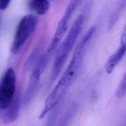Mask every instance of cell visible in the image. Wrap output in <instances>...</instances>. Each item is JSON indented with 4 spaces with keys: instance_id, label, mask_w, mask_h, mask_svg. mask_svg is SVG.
<instances>
[{
    "instance_id": "7",
    "label": "cell",
    "mask_w": 126,
    "mask_h": 126,
    "mask_svg": "<svg viewBox=\"0 0 126 126\" xmlns=\"http://www.w3.org/2000/svg\"><path fill=\"white\" fill-rule=\"evenodd\" d=\"M29 7L35 13L42 15L49 10L50 3L48 0H30Z\"/></svg>"
},
{
    "instance_id": "4",
    "label": "cell",
    "mask_w": 126,
    "mask_h": 126,
    "mask_svg": "<svg viewBox=\"0 0 126 126\" xmlns=\"http://www.w3.org/2000/svg\"><path fill=\"white\" fill-rule=\"evenodd\" d=\"M16 76L14 69L9 67L0 79V109L5 110L15 95Z\"/></svg>"
},
{
    "instance_id": "12",
    "label": "cell",
    "mask_w": 126,
    "mask_h": 126,
    "mask_svg": "<svg viewBox=\"0 0 126 126\" xmlns=\"http://www.w3.org/2000/svg\"><path fill=\"white\" fill-rule=\"evenodd\" d=\"M121 45L126 44V24L123 29L120 39Z\"/></svg>"
},
{
    "instance_id": "3",
    "label": "cell",
    "mask_w": 126,
    "mask_h": 126,
    "mask_svg": "<svg viewBox=\"0 0 126 126\" xmlns=\"http://www.w3.org/2000/svg\"><path fill=\"white\" fill-rule=\"evenodd\" d=\"M50 55L47 52L41 56L34 66L23 97L22 103L25 106L29 105L38 89L41 77L49 63Z\"/></svg>"
},
{
    "instance_id": "5",
    "label": "cell",
    "mask_w": 126,
    "mask_h": 126,
    "mask_svg": "<svg viewBox=\"0 0 126 126\" xmlns=\"http://www.w3.org/2000/svg\"><path fill=\"white\" fill-rule=\"evenodd\" d=\"M20 94H15L12 101L8 107L4 110L5 112L2 117V121L5 124H9L14 122L18 117L21 104Z\"/></svg>"
},
{
    "instance_id": "11",
    "label": "cell",
    "mask_w": 126,
    "mask_h": 126,
    "mask_svg": "<svg viewBox=\"0 0 126 126\" xmlns=\"http://www.w3.org/2000/svg\"><path fill=\"white\" fill-rule=\"evenodd\" d=\"M126 94V72L125 73L121 81L116 92V96L118 98L123 97Z\"/></svg>"
},
{
    "instance_id": "6",
    "label": "cell",
    "mask_w": 126,
    "mask_h": 126,
    "mask_svg": "<svg viewBox=\"0 0 126 126\" xmlns=\"http://www.w3.org/2000/svg\"><path fill=\"white\" fill-rule=\"evenodd\" d=\"M126 53V44L121 45L117 50L108 59L104 64V69L107 73H111L119 63Z\"/></svg>"
},
{
    "instance_id": "2",
    "label": "cell",
    "mask_w": 126,
    "mask_h": 126,
    "mask_svg": "<svg viewBox=\"0 0 126 126\" xmlns=\"http://www.w3.org/2000/svg\"><path fill=\"white\" fill-rule=\"evenodd\" d=\"M37 23V17L32 14L26 15L21 18L16 28L10 48L13 54L18 53L22 48L35 31Z\"/></svg>"
},
{
    "instance_id": "13",
    "label": "cell",
    "mask_w": 126,
    "mask_h": 126,
    "mask_svg": "<svg viewBox=\"0 0 126 126\" xmlns=\"http://www.w3.org/2000/svg\"><path fill=\"white\" fill-rule=\"evenodd\" d=\"M11 0H0V9L4 10L9 5Z\"/></svg>"
},
{
    "instance_id": "10",
    "label": "cell",
    "mask_w": 126,
    "mask_h": 126,
    "mask_svg": "<svg viewBox=\"0 0 126 126\" xmlns=\"http://www.w3.org/2000/svg\"><path fill=\"white\" fill-rule=\"evenodd\" d=\"M83 0H70L62 18L68 21Z\"/></svg>"
},
{
    "instance_id": "1",
    "label": "cell",
    "mask_w": 126,
    "mask_h": 126,
    "mask_svg": "<svg viewBox=\"0 0 126 126\" xmlns=\"http://www.w3.org/2000/svg\"><path fill=\"white\" fill-rule=\"evenodd\" d=\"M84 19L83 14L79 15L75 19L64 40L57 49L49 81V87L52 85L60 74L81 31Z\"/></svg>"
},
{
    "instance_id": "9",
    "label": "cell",
    "mask_w": 126,
    "mask_h": 126,
    "mask_svg": "<svg viewBox=\"0 0 126 126\" xmlns=\"http://www.w3.org/2000/svg\"><path fill=\"white\" fill-rule=\"evenodd\" d=\"M77 110L78 104L76 103H72L65 114L62 118V119L60 123L59 126H67L69 123L76 113Z\"/></svg>"
},
{
    "instance_id": "8",
    "label": "cell",
    "mask_w": 126,
    "mask_h": 126,
    "mask_svg": "<svg viewBox=\"0 0 126 126\" xmlns=\"http://www.w3.org/2000/svg\"><path fill=\"white\" fill-rule=\"evenodd\" d=\"M64 99L65 97L64 96L61 101L51 110V112L48 116L44 126H55L59 114L64 102Z\"/></svg>"
}]
</instances>
